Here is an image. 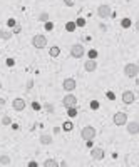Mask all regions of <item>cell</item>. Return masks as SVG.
<instances>
[{"label":"cell","instance_id":"d6986e66","mask_svg":"<svg viewBox=\"0 0 139 167\" xmlns=\"http://www.w3.org/2000/svg\"><path fill=\"white\" fill-rule=\"evenodd\" d=\"M75 22H67V25H66V30L67 32H74V30H75Z\"/></svg>","mask_w":139,"mask_h":167},{"label":"cell","instance_id":"52a82bcc","mask_svg":"<svg viewBox=\"0 0 139 167\" xmlns=\"http://www.w3.org/2000/svg\"><path fill=\"white\" fill-rule=\"evenodd\" d=\"M114 124H116V125L117 127H121V125H126L127 124V115L124 112H116L114 114Z\"/></svg>","mask_w":139,"mask_h":167},{"label":"cell","instance_id":"4316f807","mask_svg":"<svg viewBox=\"0 0 139 167\" xmlns=\"http://www.w3.org/2000/svg\"><path fill=\"white\" fill-rule=\"evenodd\" d=\"M91 107H92L94 110H97V109H99V102H97V100H92V102H91Z\"/></svg>","mask_w":139,"mask_h":167},{"label":"cell","instance_id":"f546056e","mask_svg":"<svg viewBox=\"0 0 139 167\" xmlns=\"http://www.w3.org/2000/svg\"><path fill=\"white\" fill-rule=\"evenodd\" d=\"M5 64H7L8 67H13V65H15V62H13V59H7V62H5Z\"/></svg>","mask_w":139,"mask_h":167},{"label":"cell","instance_id":"4fadbf2b","mask_svg":"<svg viewBox=\"0 0 139 167\" xmlns=\"http://www.w3.org/2000/svg\"><path fill=\"white\" fill-rule=\"evenodd\" d=\"M84 69H86L87 72H94V70L97 69V62H96L94 59H89L86 64H84Z\"/></svg>","mask_w":139,"mask_h":167},{"label":"cell","instance_id":"8fae6325","mask_svg":"<svg viewBox=\"0 0 139 167\" xmlns=\"http://www.w3.org/2000/svg\"><path fill=\"white\" fill-rule=\"evenodd\" d=\"M127 132L131 134V135H138L139 134V122H129L127 124Z\"/></svg>","mask_w":139,"mask_h":167},{"label":"cell","instance_id":"e575fe53","mask_svg":"<svg viewBox=\"0 0 139 167\" xmlns=\"http://www.w3.org/2000/svg\"><path fill=\"white\" fill-rule=\"evenodd\" d=\"M45 110H49V112H52V110H54V107H52V105H49V104H47V105H45Z\"/></svg>","mask_w":139,"mask_h":167},{"label":"cell","instance_id":"5bb4252c","mask_svg":"<svg viewBox=\"0 0 139 167\" xmlns=\"http://www.w3.org/2000/svg\"><path fill=\"white\" fill-rule=\"evenodd\" d=\"M40 144H44V146H49V144H52V135H49V134H44V135H40Z\"/></svg>","mask_w":139,"mask_h":167},{"label":"cell","instance_id":"cb8c5ba5","mask_svg":"<svg viewBox=\"0 0 139 167\" xmlns=\"http://www.w3.org/2000/svg\"><path fill=\"white\" fill-rule=\"evenodd\" d=\"M96 57H97V50H89V59L96 60Z\"/></svg>","mask_w":139,"mask_h":167},{"label":"cell","instance_id":"4dcf8cb0","mask_svg":"<svg viewBox=\"0 0 139 167\" xmlns=\"http://www.w3.org/2000/svg\"><path fill=\"white\" fill-rule=\"evenodd\" d=\"M32 109H34V110H39V109H40V104L34 102V104H32Z\"/></svg>","mask_w":139,"mask_h":167},{"label":"cell","instance_id":"ba28073f","mask_svg":"<svg viewBox=\"0 0 139 167\" xmlns=\"http://www.w3.org/2000/svg\"><path fill=\"white\" fill-rule=\"evenodd\" d=\"M104 155H106V152H104V149H101V147H94L92 150H91V157H92L94 160H102Z\"/></svg>","mask_w":139,"mask_h":167},{"label":"cell","instance_id":"603a6c76","mask_svg":"<svg viewBox=\"0 0 139 167\" xmlns=\"http://www.w3.org/2000/svg\"><path fill=\"white\" fill-rule=\"evenodd\" d=\"M39 20H42V22H47L49 20V15H47V12H42L39 15Z\"/></svg>","mask_w":139,"mask_h":167},{"label":"cell","instance_id":"6da1fadb","mask_svg":"<svg viewBox=\"0 0 139 167\" xmlns=\"http://www.w3.org/2000/svg\"><path fill=\"white\" fill-rule=\"evenodd\" d=\"M84 53H86V49H84L82 44H74V45L71 47V55H72L74 59H82Z\"/></svg>","mask_w":139,"mask_h":167},{"label":"cell","instance_id":"3957f363","mask_svg":"<svg viewBox=\"0 0 139 167\" xmlns=\"http://www.w3.org/2000/svg\"><path fill=\"white\" fill-rule=\"evenodd\" d=\"M97 15H99L101 19H109L112 15V10H111V7L107 5V3H102V5L97 7Z\"/></svg>","mask_w":139,"mask_h":167},{"label":"cell","instance_id":"e0dca14e","mask_svg":"<svg viewBox=\"0 0 139 167\" xmlns=\"http://www.w3.org/2000/svg\"><path fill=\"white\" fill-rule=\"evenodd\" d=\"M0 164L2 166H8L10 164V157L8 155H0Z\"/></svg>","mask_w":139,"mask_h":167},{"label":"cell","instance_id":"9a60e30c","mask_svg":"<svg viewBox=\"0 0 139 167\" xmlns=\"http://www.w3.org/2000/svg\"><path fill=\"white\" fill-rule=\"evenodd\" d=\"M44 167H59V164H57V160H54V159H47L44 162Z\"/></svg>","mask_w":139,"mask_h":167},{"label":"cell","instance_id":"1f68e13d","mask_svg":"<svg viewBox=\"0 0 139 167\" xmlns=\"http://www.w3.org/2000/svg\"><path fill=\"white\" fill-rule=\"evenodd\" d=\"M107 99H111V100H114V99H116V95H114L112 92H107Z\"/></svg>","mask_w":139,"mask_h":167},{"label":"cell","instance_id":"30bf717a","mask_svg":"<svg viewBox=\"0 0 139 167\" xmlns=\"http://www.w3.org/2000/svg\"><path fill=\"white\" fill-rule=\"evenodd\" d=\"M134 99H136V97H134V92H131V90H124V92H122V102H124L126 105H131L134 102Z\"/></svg>","mask_w":139,"mask_h":167},{"label":"cell","instance_id":"7402d4cb","mask_svg":"<svg viewBox=\"0 0 139 167\" xmlns=\"http://www.w3.org/2000/svg\"><path fill=\"white\" fill-rule=\"evenodd\" d=\"M67 114H69V117H75V115H77V107L67 109Z\"/></svg>","mask_w":139,"mask_h":167},{"label":"cell","instance_id":"74e56055","mask_svg":"<svg viewBox=\"0 0 139 167\" xmlns=\"http://www.w3.org/2000/svg\"><path fill=\"white\" fill-rule=\"evenodd\" d=\"M0 89H2V82H0Z\"/></svg>","mask_w":139,"mask_h":167},{"label":"cell","instance_id":"9c48e42d","mask_svg":"<svg viewBox=\"0 0 139 167\" xmlns=\"http://www.w3.org/2000/svg\"><path fill=\"white\" fill-rule=\"evenodd\" d=\"M62 87H64V90H75V87H77V82H75V79H72V77H69V79H66L64 82H62Z\"/></svg>","mask_w":139,"mask_h":167},{"label":"cell","instance_id":"d6a6232c","mask_svg":"<svg viewBox=\"0 0 139 167\" xmlns=\"http://www.w3.org/2000/svg\"><path fill=\"white\" fill-rule=\"evenodd\" d=\"M20 30H22V28H20V25H15V27H13V33H19Z\"/></svg>","mask_w":139,"mask_h":167},{"label":"cell","instance_id":"f1b7e54d","mask_svg":"<svg viewBox=\"0 0 139 167\" xmlns=\"http://www.w3.org/2000/svg\"><path fill=\"white\" fill-rule=\"evenodd\" d=\"M7 25H8V27H15L17 24H15V20H13V19H8V20H7Z\"/></svg>","mask_w":139,"mask_h":167},{"label":"cell","instance_id":"277c9868","mask_svg":"<svg viewBox=\"0 0 139 167\" xmlns=\"http://www.w3.org/2000/svg\"><path fill=\"white\" fill-rule=\"evenodd\" d=\"M62 104L66 109H72V107H77V97L72 95V94H67L66 97L62 99Z\"/></svg>","mask_w":139,"mask_h":167},{"label":"cell","instance_id":"ffe728a7","mask_svg":"<svg viewBox=\"0 0 139 167\" xmlns=\"http://www.w3.org/2000/svg\"><path fill=\"white\" fill-rule=\"evenodd\" d=\"M72 122H71V120H67V122H64V125H62V129H64V130H66V132H69V130H72Z\"/></svg>","mask_w":139,"mask_h":167},{"label":"cell","instance_id":"d4e9b609","mask_svg":"<svg viewBox=\"0 0 139 167\" xmlns=\"http://www.w3.org/2000/svg\"><path fill=\"white\" fill-rule=\"evenodd\" d=\"M10 122H12V120H10V117H8V115H5V117L2 119V124H3V125H8Z\"/></svg>","mask_w":139,"mask_h":167},{"label":"cell","instance_id":"484cf974","mask_svg":"<svg viewBox=\"0 0 139 167\" xmlns=\"http://www.w3.org/2000/svg\"><path fill=\"white\" fill-rule=\"evenodd\" d=\"M75 25H77V27H84V25H86V20H84V19H77Z\"/></svg>","mask_w":139,"mask_h":167},{"label":"cell","instance_id":"836d02e7","mask_svg":"<svg viewBox=\"0 0 139 167\" xmlns=\"http://www.w3.org/2000/svg\"><path fill=\"white\" fill-rule=\"evenodd\" d=\"M29 167H39V166H37V162H35V160H32V162H29Z\"/></svg>","mask_w":139,"mask_h":167},{"label":"cell","instance_id":"8d00e7d4","mask_svg":"<svg viewBox=\"0 0 139 167\" xmlns=\"http://www.w3.org/2000/svg\"><path fill=\"white\" fill-rule=\"evenodd\" d=\"M136 84H138V85H139V77H138V79H136Z\"/></svg>","mask_w":139,"mask_h":167},{"label":"cell","instance_id":"5b68a950","mask_svg":"<svg viewBox=\"0 0 139 167\" xmlns=\"http://www.w3.org/2000/svg\"><path fill=\"white\" fill-rule=\"evenodd\" d=\"M96 134H97V130H96L94 127L87 125V127H84V129H82L80 135H82V139H84V140H92L94 137H96Z\"/></svg>","mask_w":139,"mask_h":167},{"label":"cell","instance_id":"44dd1931","mask_svg":"<svg viewBox=\"0 0 139 167\" xmlns=\"http://www.w3.org/2000/svg\"><path fill=\"white\" fill-rule=\"evenodd\" d=\"M10 37H12V33H10V32H5V30H2V32H0V39L8 40Z\"/></svg>","mask_w":139,"mask_h":167},{"label":"cell","instance_id":"8992f818","mask_svg":"<svg viewBox=\"0 0 139 167\" xmlns=\"http://www.w3.org/2000/svg\"><path fill=\"white\" fill-rule=\"evenodd\" d=\"M32 45L35 49H44V47H47V39L44 35H35V37H32Z\"/></svg>","mask_w":139,"mask_h":167},{"label":"cell","instance_id":"d590c367","mask_svg":"<svg viewBox=\"0 0 139 167\" xmlns=\"http://www.w3.org/2000/svg\"><path fill=\"white\" fill-rule=\"evenodd\" d=\"M134 27H136V30H138V32H139V20H138V22H136V24H134Z\"/></svg>","mask_w":139,"mask_h":167},{"label":"cell","instance_id":"2e32d148","mask_svg":"<svg viewBox=\"0 0 139 167\" xmlns=\"http://www.w3.org/2000/svg\"><path fill=\"white\" fill-rule=\"evenodd\" d=\"M49 52H50V55H52V57H57V55L60 53V49L57 45H54V47H50V50H49Z\"/></svg>","mask_w":139,"mask_h":167},{"label":"cell","instance_id":"7a4b0ae2","mask_svg":"<svg viewBox=\"0 0 139 167\" xmlns=\"http://www.w3.org/2000/svg\"><path fill=\"white\" fill-rule=\"evenodd\" d=\"M138 73H139L138 64H126L124 65V75L126 77H138Z\"/></svg>","mask_w":139,"mask_h":167},{"label":"cell","instance_id":"7c38bea8","mask_svg":"<svg viewBox=\"0 0 139 167\" xmlns=\"http://www.w3.org/2000/svg\"><path fill=\"white\" fill-rule=\"evenodd\" d=\"M25 105H27V104H25V100H24V99H15V100L12 102V107L17 110V112L24 110V109H25Z\"/></svg>","mask_w":139,"mask_h":167},{"label":"cell","instance_id":"ac0fdd59","mask_svg":"<svg viewBox=\"0 0 139 167\" xmlns=\"http://www.w3.org/2000/svg\"><path fill=\"white\" fill-rule=\"evenodd\" d=\"M131 24H133V22H131V19H122V20H121L122 28H129V27H131Z\"/></svg>","mask_w":139,"mask_h":167},{"label":"cell","instance_id":"83f0119b","mask_svg":"<svg viewBox=\"0 0 139 167\" xmlns=\"http://www.w3.org/2000/svg\"><path fill=\"white\" fill-rule=\"evenodd\" d=\"M52 28H54V24L47 20V22H45V30H52Z\"/></svg>","mask_w":139,"mask_h":167}]
</instances>
